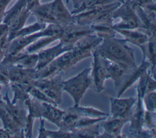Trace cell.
<instances>
[{"mask_svg": "<svg viewBox=\"0 0 156 138\" xmlns=\"http://www.w3.org/2000/svg\"><path fill=\"white\" fill-rule=\"evenodd\" d=\"M93 51L110 61L122 63L132 67H136L133 50L127 46L124 39H118L115 36L103 38Z\"/></svg>", "mask_w": 156, "mask_h": 138, "instance_id": "6da1fadb", "label": "cell"}, {"mask_svg": "<svg viewBox=\"0 0 156 138\" xmlns=\"http://www.w3.org/2000/svg\"><path fill=\"white\" fill-rule=\"evenodd\" d=\"M119 18L121 21L113 24V27L116 29H141L140 20L136 13L135 7L130 0L124 1L112 14V18Z\"/></svg>", "mask_w": 156, "mask_h": 138, "instance_id": "7a4b0ae2", "label": "cell"}, {"mask_svg": "<svg viewBox=\"0 0 156 138\" xmlns=\"http://www.w3.org/2000/svg\"><path fill=\"white\" fill-rule=\"evenodd\" d=\"M91 69H85L76 76L63 82V91H66L73 98L75 105H78L80 100L91 84L88 75Z\"/></svg>", "mask_w": 156, "mask_h": 138, "instance_id": "3957f363", "label": "cell"}, {"mask_svg": "<svg viewBox=\"0 0 156 138\" xmlns=\"http://www.w3.org/2000/svg\"><path fill=\"white\" fill-rule=\"evenodd\" d=\"M0 72L4 75L10 83L31 85L32 80L37 79L35 69H27L16 64L0 66Z\"/></svg>", "mask_w": 156, "mask_h": 138, "instance_id": "277c9868", "label": "cell"}, {"mask_svg": "<svg viewBox=\"0 0 156 138\" xmlns=\"http://www.w3.org/2000/svg\"><path fill=\"white\" fill-rule=\"evenodd\" d=\"M63 81L59 74L49 79L37 78L31 82V85L41 91L56 104L61 102V94L63 91Z\"/></svg>", "mask_w": 156, "mask_h": 138, "instance_id": "5b68a950", "label": "cell"}, {"mask_svg": "<svg viewBox=\"0 0 156 138\" xmlns=\"http://www.w3.org/2000/svg\"><path fill=\"white\" fill-rule=\"evenodd\" d=\"M93 33L91 27L88 25H80L73 23L62 26L60 41L66 45L73 44L82 37Z\"/></svg>", "mask_w": 156, "mask_h": 138, "instance_id": "8992f818", "label": "cell"}, {"mask_svg": "<svg viewBox=\"0 0 156 138\" xmlns=\"http://www.w3.org/2000/svg\"><path fill=\"white\" fill-rule=\"evenodd\" d=\"M122 3L116 1L108 4L95 6L88 9L82 12L73 15L75 22L80 25L90 26L106 10L118 7Z\"/></svg>", "mask_w": 156, "mask_h": 138, "instance_id": "52a82bcc", "label": "cell"}, {"mask_svg": "<svg viewBox=\"0 0 156 138\" xmlns=\"http://www.w3.org/2000/svg\"><path fill=\"white\" fill-rule=\"evenodd\" d=\"M92 52L94 55L92 77L97 91L99 92L104 89V80L109 78L107 70L108 60L94 51Z\"/></svg>", "mask_w": 156, "mask_h": 138, "instance_id": "ba28073f", "label": "cell"}, {"mask_svg": "<svg viewBox=\"0 0 156 138\" xmlns=\"http://www.w3.org/2000/svg\"><path fill=\"white\" fill-rule=\"evenodd\" d=\"M73 47V46L66 45L62 42H60L59 44L52 47L48 48L38 53H37L38 61L36 66L35 67V70L38 71L41 69L45 66L53 61L59 55L72 49Z\"/></svg>", "mask_w": 156, "mask_h": 138, "instance_id": "9c48e42d", "label": "cell"}, {"mask_svg": "<svg viewBox=\"0 0 156 138\" xmlns=\"http://www.w3.org/2000/svg\"><path fill=\"white\" fill-rule=\"evenodd\" d=\"M2 99L4 101L6 109L14 122L24 131L27 115L24 106L20 103H12L9 97L8 92H5Z\"/></svg>", "mask_w": 156, "mask_h": 138, "instance_id": "30bf717a", "label": "cell"}, {"mask_svg": "<svg viewBox=\"0 0 156 138\" xmlns=\"http://www.w3.org/2000/svg\"><path fill=\"white\" fill-rule=\"evenodd\" d=\"M51 3L52 15L57 25L64 26L75 23L73 15L66 9L62 0H54Z\"/></svg>", "mask_w": 156, "mask_h": 138, "instance_id": "8fae6325", "label": "cell"}, {"mask_svg": "<svg viewBox=\"0 0 156 138\" xmlns=\"http://www.w3.org/2000/svg\"><path fill=\"white\" fill-rule=\"evenodd\" d=\"M135 102L136 98L133 97L122 99L111 98L112 118L130 117V111Z\"/></svg>", "mask_w": 156, "mask_h": 138, "instance_id": "7c38bea8", "label": "cell"}, {"mask_svg": "<svg viewBox=\"0 0 156 138\" xmlns=\"http://www.w3.org/2000/svg\"><path fill=\"white\" fill-rule=\"evenodd\" d=\"M0 120L2 122L3 128L8 130L13 137H24L23 131L20 129L18 126L14 122L11 116L9 114L4 101L0 102Z\"/></svg>", "mask_w": 156, "mask_h": 138, "instance_id": "4fadbf2b", "label": "cell"}, {"mask_svg": "<svg viewBox=\"0 0 156 138\" xmlns=\"http://www.w3.org/2000/svg\"><path fill=\"white\" fill-rule=\"evenodd\" d=\"M30 12V13L35 16L38 22L49 24H57V22L52 15L51 2L45 4H39L32 8Z\"/></svg>", "mask_w": 156, "mask_h": 138, "instance_id": "5bb4252c", "label": "cell"}, {"mask_svg": "<svg viewBox=\"0 0 156 138\" xmlns=\"http://www.w3.org/2000/svg\"><path fill=\"white\" fill-rule=\"evenodd\" d=\"M116 32L121 34L127 42L131 43L138 47L145 43L149 36L140 29H116Z\"/></svg>", "mask_w": 156, "mask_h": 138, "instance_id": "9a60e30c", "label": "cell"}, {"mask_svg": "<svg viewBox=\"0 0 156 138\" xmlns=\"http://www.w3.org/2000/svg\"><path fill=\"white\" fill-rule=\"evenodd\" d=\"M93 33L101 38L115 36L116 31L113 27L112 22H102L90 25Z\"/></svg>", "mask_w": 156, "mask_h": 138, "instance_id": "2e32d148", "label": "cell"}, {"mask_svg": "<svg viewBox=\"0 0 156 138\" xmlns=\"http://www.w3.org/2000/svg\"><path fill=\"white\" fill-rule=\"evenodd\" d=\"M46 27V24L37 21L36 22L32 24H30L28 26H26V27L24 26L23 28L16 31L11 32H8V38L10 41L17 37L28 35L35 33L37 32L40 31L43 29H44Z\"/></svg>", "mask_w": 156, "mask_h": 138, "instance_id": "e0dca14e", "label": "cell"}, {"mask_svg": "<svg viewBox=\"0 0 156 138\" xmlns=\"http://www.w3.org/2000/svg\"><path fill=\"white\" fill-rule=\"evenodd\" d=\"M130 120V117L112 118L106 122H103V127L105 132L109 135H120V131L125 122Z\"/></svg>", "mask_w": 156, "mask_h": 138, "instance_id": "ac0fdd59", "label": "cell"}, {"mask_svg": "<svg viewBox=\"0 0 156 138\" xmlns=\"http://www.w3.org/2000/svg\"><path fill=\"white\" fill-rule=\"evenodd\" d=\"M26 0H17L15 4L8 10H6L2 23L8 25L26 7Z\"/></svg>", "mask_w": 156, "mask_h": 138, "instance_id": "d6986e66", "label": "cell"}, {"mask_svg": "<svg viewBox=\"0 0 156 138\" xmlns=\"http://www.w3.org/2000/svg\"><path fill=\"white\" fill-rule=\"evenodd\" d=\"M30 14H31L30 10L27 7L24 8L23 11L7 25L9 32H15L23 28Z\"/></svg>", "mask_w": 156, "mask_h": 138, "instance_id": "ffe728a7", "label": "cell"}, {"mask_svg": "<svg viewBox=\"0 0 156 138\" xmlns=\"http://www.w3.org/2000/svg\"><path fill=\"white\" fill-rule=\"evenodd\" d=\"M146 57L150 60L155 67V35L150 36L148 40L144 44L139 46Z\"/></svg>", "mask_w": 156, "mask_h": 138, "instance_id": "44dd1931", "label": "cell"}, {"mask_svg": "<svg viewBox=\"0 0 156 138\" xmlns=\"http://www.w3.org/2000/svg\"><path fill=\"white\" fill-rule=\"evenodd\" d=\"M118 1L117 0H85V1L77 9L73 10L71 12L72 15H75L82 12L88 9L101 5L108 4L114 2Z\"/></svg>", "mask_w": 156, "mask_h": 138, "instance_id": "7402d4cb", "label": "cell"}, {"mask_svg": "<svg viewBox=\"0 0 156 138\" xmlns=\"http://www.w3.org/2000/svg\"><path fill=\"white\" fill-rule=\"evenodd\" d=\"M143 100L147 111L155 112V92L152 91L144 94Z\"/></svg>", "mask_w": 156, "mask_h": 138, "instance_id": "603a6c76", "label": "cell"}, {"mask_svg": "<svg viewBox=\"0 0 156 138\" xmlns=\"http://www.w3.org/2000/svg\"><path fill=\"white\" fill-rule=\"evenodd\" d=\"M10 42L8 38V33L0 40V63L7 54Z\"/></svg>", "mask_w": 156, "mask_h": 138, "instance_id": "cb8c5ba5", "label": "cell"}, {"mask_svg": "<svg viewBox=\"0 0 156 138\" xmlns=\"http://www.w3.org/2000/svg\"><path fill=\"white\" fill-rule=\"evenodd\" d=\"M130 1L134 7H140L143 8L149 5L155 4L156 0H130Z\"/></svg>", "mask_w": 156, "mask_h": 138, "instance_id": "d4e9b609", "label": "cell"}, {"mask_svg": "<svg viewBox=\"0 0 156 138\" xmlns=\"http://www.w3.org/2000/svg\"><path fill=\"white\" fill-rule=\"evenodd\" d=\"M10 2V0H0V24L2 22L6 12V8Z\"/></svg>", "mask_w": 156, "mask_h": 138, "instance_id": "484cf974", "label": "cell"}, {"mask_svg": "<svg viewBox=\"0 0 156 138\" xmlns=\"http://www.w3.org/2000/svg\"><path fill=\"white\" fill-rule=\"evenodd\" d=\"M9 32V27L7 24L4 23L0 24V40L8 33Z\"/></svg>", "mask_w": 156, "mask_h": 138, "instance_id": "4316f807", "label": "cell"}, {"mask_svg": "<svg viewBox=\"0 0 156 138\" xmlns=\"http://www.w3.org/2000/svg\"><path fill=\"white\" fill-rule=\"evenodd\" d=\"M13 137L10 133L4 128H0V138H10Z\"/></svg>", "mask_w": 156, "mask_h": 138, "instance_id": "83f0119b", "label": "cell"}, {"mask_svg": "<svg viewBox=\"0 0 156 138\" xmlns=\"http://www.w3.org/2000/svg\"><path fill=\"white\" fill-rule=\"evenodd\" d=\"M85 1V0H72L74 10L79 8Z\"/></svg>", "mask_w": 156, "mask_h": 138, "instance_id": "f1b7e54d", "label": "cell"}, {"mask_svg": "<svg viewBox=\"0 0 156 138\" xmlns=\"http://www.w3.org/2000/svg\"><path fill=\"white\" fill-rule=\"evenodd\" d=\"M2 88H3V86L0 83V102L2 100V98H3V96H2V92H1Z\"/></svg>", "mask_w": 156, "mask_h": 138, "instance_id": "f546056e", "label": "cell"}, {"mask_svg": "<svg viewBox=\"0 0 156 138\" xmlns=\"http://www.w3.org/2000/svg\"><path fill=\"white\" fill-rule=\"evenodd\" d=\"M117 1H119V2H121V3H122V2H124V0H117Z\"/></svg>", "mask_w": 156, "mask_h": 138, "instance_id": "4dcf8cb0", "label": "cell"}, {"mask_svg": "<svg viewBox=\"0 0 156 138\" xmlns=\"http://www.w3.org/2000/svg\"><path fill=\"white\" fill-rule=\"evenodd\" d=\"M66 3H68L69 1V0H66Z\"/></svg>", "mask_w": 156, "mask_h": 138, "instance_id": "1f68e13d", "label": "cell"}, {"mask_svg": "<svg viewBox=\"0 0 156 138\" xmlns=\"http://www.w3.org/2000/svg\"><path fill=\"white\" fill-rule=\"evenodd\" d=\"M10 1H12V0H10Z\"/></svg>", "mask_w": 156, "mask_h": 138, "instance_id": "d6a6232c", "label": "cell"}]
</instances>
